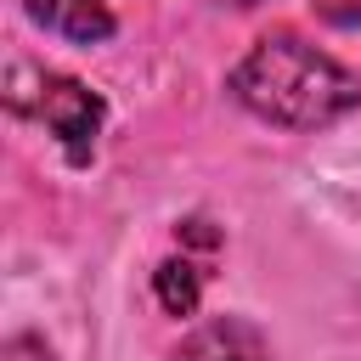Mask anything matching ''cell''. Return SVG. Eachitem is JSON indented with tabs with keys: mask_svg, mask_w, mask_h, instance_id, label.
<instances>
[{
	"mask_svg": "<svg viewBox=\"0 0 361 361\" xmlns=\"http://www.w3.org/2000/svg\"><path fill=\"white\" fill-rule=\"evenodd\" d=\"M231 96L265 124L327 130L361 107V79L344 62H333L327 51L305 45L299 34H265L231 68Z\"/></svg>",
	"mask_w": 361,
	"mask_h": 361,
	"instance_id": "1",
	"label": "cell"
},
{
	"mask_svg": "<svg viewBox=\"0 0 361 361\" xmlns=\"http://www.w3.org/2000/svg\"><path fill=\"white\" fill-rule=\"evenodd\" d=\"M28 79H34V90L11 85V107L45 118L51 135L62 141V152L73 164H85L96 152V135H102V96L85 90L79 79H62V73H45V68H28Z\"/></svg>",
	"mask_w": 361,
	"mask_h": 361,
	"instance_id": "2",
	"label": "cell"
},
{
	"mask_svg": "<svg viewBox=\"0 0 361 361\" xmlns=\"http://www.w3.org/2000/svg\"><path fill=\"white\" fill-rule=\"evenodd\" d=\"M175 361H271V350H265L259 327H248L243 316H214L186 333Z\"/></svg>",
	"mask_w": 361,
	"mask_h": 361,
	"instance_id": "3",
	"label": "cell"
},
{
	"mask_svg": "<svg viewBox=\"0 0 361 361\" xmlns=\"http://www.w3.org/2000/svg\"><path fill=\"white\" fill-rule=\"evenodd\" d=\"M152 293H158V305H164L169 316H192L197 299H203V276H197L192 259H164V265L152 271Z\"/></svg>",
	"mask_w": 361,
	"mask_h": 361,
	"instance_id": "4",
	"label": "cell"
},
{
	"mask_svg": "<svg viewBox=\"0 0 361 361\" xmlns=\"http://www.w3.org/2000/svg\"><path fill=\"white\" fill-rule=\"evenodd\" d=\"M56 28L68 39L90 45V39L113 34V11H107V0H56Z\"/></svg>",
	"mask_w": 361,
	"mask_h": 361,
	"instance_id": "5",
	"label": "cell"
},
{
	"mask_svg": "<svg viewBox=\"0 0 361 361\" xmlns=\"http://www.w3.org/2000/svg\"><path fill=\"white\" fill-rule=\"evenodd\" d=\"M310 6H316V17L333 23V28H361V0H310Z\"/></svg>",
	"mask_w": 361,
	"mask_h": 361,
	"instance_id": "6",
	"label": "cell"
},
{
	"mask_svg": "<svg viewBox=\"0 0 361 361\" xmlns=\"http://www.w3.org/2000/svg\"><path fill=\"white\" fill-rule=\"evenodd\" d=\"M6 361H51V350L39 338H11L6 344Z\"/></svg>",
	"mask_w": 361,
	"mask_h": 361,
	"instance_id": "7",
	"label": "cell"
},
{
	"mask_svg": "<svg viewBox=\"0 0 361 361\" xmlns=\"http://www.w3.org/2000/svg\"><path fill=\"white\" fill-rule=\"evenodd\" d=\"M231 6H259V0H231Z\"/></svg>",
	"mask_w": 361,
	"mask_h": 361,
	"instance_id": "8",
	"label": "cell"
}]
</instances>
